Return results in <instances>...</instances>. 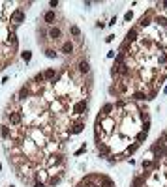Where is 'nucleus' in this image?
Wrapping results in <instances>:
<instances>
[{
	"instance_id": "obj_30",
	"label": "nucleus",
	"mask_w": 167,
	"mask_h": 187,
	"mask_svg": "<svg viewBox=\"0 0 167 187\" xmlns=\"http://www.w3.org/2000/svg\"><path fill=\"white\" fill-rule=\"evenodd\" d=\"M148 129H150V120H147L145 125H143V131H147V133H148Z\"/></svg>"
},
{
	"instance_id": "obj_18",
	"label": "nucleus",
	"mask_w": 167,
	"mask_h": 187,
	"mask_svg": "<svg viewBox=\"0 0 167 187\" xmlns=\"http://www.w3.org/2000/svg\"><path fill=\"white\" fill-rule=\"evenodd\" d=\"M158 64H160V66L167 64V51H161V53L158 54Z\"/></svg>"
},
{
	"instance_id": "obj_21",
	"label": "nucleus",
	"mask_w": 167,
	"mask_h": 187,
	"mask_svg": "<svg viewBox=\"0 0 167 187\" xmlns=\"http://www.w3.org/2000/svg\"><path fill=\"white\" fill-rule=\"evenodd\" d=\"M154 22H156V25H160V26H163V28H167V19L165 17H156Z\"/></svg>"
},
{
	"instance_id": "obj_14",
	"label": "nucleus",
	"mask_w": 167,
	"mask_h": 187,
	"mask_svg": "<svg viewBox=\"0 0 167 187\" xmlns=\"http://www.w3.org/2000/svg\"><path fill=\"white\" fill-rule=\"evenodd\" d=\"M124 58H126V53H118L115 56V66H122L124 64Z\"/></svg>"
},
{
	"instance_id": "obj_35",
	"label": "nucleus",
	"mask_w": 167,
	"mask_h": 187,
	"mask_svg": "<svg viewBox=\"0 0 167 187\" xmlns=\"http://www.w3.org/2000/svg\"><path fill=\"white\" fill-rule=\"evenodd\" d=\"M160 6H163V8H165V10H167V0H165V2H161V4H160Z\"/></svg>"
},
{
	"instance_id": "obj_36",
	"label": "nucleus",
	"mask_w": 167,
	"mask_h": 187,
	"mask_svg": "<svg viewBox=\"0 0 167 187\" xmlns=\"http://www.w3.org/2000/svg\"><path fill=\"white\" fill-rule=\"evenodd\" d=\"M163 94H167V86H165V88H163Z\"/></svg>"
},
{
	"instance_id": "obj_37",
	"label": "nucleus",
	"mask_w": 167,
	"mask_h": 187,
	"mask_svg": "<svg viewBox=\"0 0 167 187\" xmlns=\"http://www.w3.org/2000/svg\"><path fill=\"white\" fill-rule=\"evenodd\" d=\"M132 187H135V185H132Z\"/></svg>"
},
{
	"instance_id": "obj_27",
	"label": "nucleus",
	"mask_w": 167,
	"mask_h": 187,
	"mask_svg": "<svg viewBox=\"0 0 167 187\" xmlns=\"http://www.w3.org/2000/svg\"><path fill=\"white\" fill-rule=\"evenodd\" d=\"M111 77L113 79H118V66H113L111 67Z\"/></svg>"
},
{
	"instance_id": "obj_17",
	"label": "nucleus",
	"mask_w": 167,
	"mask_h": 187,
	"mask_svg": "<svg viewBox=\"0 0 167 187\" xmlns=\"http://www.w3.org/2000/svg\"><path fill=\"white\" fill-rule=\"evenodd\" d=\"M132 185H135V187H145V178H143V176H135Z\"/></svg>"
},
{
	"instance_id": "obj_13",
	"label": "nucleus",
	"mask_w": 167,
	"mask_h": 187,
	"mask_svg": "<svg viewBox=\"0 0 167 187\" xmlns=\"http://www.w3.org/2000/svg\"><path fill=\"white\" fill-rule=\"evenodd\" d=\"M60 180H62V174L51 176V178H49V181H47V187H55V185H58V183H60Z\"/></svg>"
},
{
	"instance_id": "obj_15",
	"label": "nucleus",
	"mask_w": 167,
	"mask_h": 187,
	"mask_svg": "<svg viewBox=\"0 0 167 187\" xmlns=\"http://www.w3.org/2000/svg\"><path fill=\"white\" fill-rule=\"evenodd\" d=\"M147 26H150V17H141L137 28H147Z\"/></svg>"
},
{
	"instance_id": "obj_33",
	"label": "nucleus",
	"mask_w": 167,
	"mask_h": 187,
	"mask_svg": "<svg viewBox=\"0 0 167 187\" xmlns=\"http://www.w3.org/2000/svg\"><path fill=\"white\" fill-rule=\"evenodd\" d=\"M49 6H51V8H56V6H58V0H51Z\"/></svg>"
},
{
	"instance_id": "obj_11",
	"label": "nucleus",
	"mask_w": 167,
	"mask_h": 187,
	"mask_svg": "<svg viewBox=\"0 0 167 187\" xmlns=\"http://www.w3.org/2000/svg\"><path fill=\"white\" fill-rule=\"evenodd\" d=\"M128 75H130V66L128 64L118 66V77H128Z\"/></svg>"
},
{
	"instance_id": "obj_16",
	"label": "nucleus",
	"mask_w": 167,
	"mask_h": 187,
	"mask_svg": "<svg viewBox=\"0 0 167 187\" xmlns=\"http://www.w3.org/2000/svg\"><path fill=\"white\" fill-rule=\"evenodd\" d=\"M132 99H135V101H147V94L145 92H135Z\"/></svg>"
},
{
	"instance_id": "obj_10",
	"label": "nucleus",
	"mask_w": 167,
	"mask_h": 187,
	"mask_svg": "<svg viewBox=\"0 0 167 187\" xmlns=\"http://www.w3.org/2000/svg\"><path fill=\"white\" fill-rule=\"evenodd\" d=\"M55 19H56V13H55V10L47 11V13L43 15V21L47 22V25H53V22H55Z\"/></svg>"
},
{
	"instance_id": "obj_12",
	"label": "nucleus",
	"mask_w": 167,
	"mask_h": 187,
	"mask_svg": "<svg viewBox=\"0 0 167 187\" xmlns=\"http://www.w3.org/2000/svg\"><path fill=\"white\" fill-rule=\"evenodd\" d=\"M115 107L111 105V103H107V105H103V109H102V114H100V118L103 120V118H107V116L111 114V110H113Z\"/></svg>"
},
{
	"instance_id": "obj_31",
	"label": "nucleus",
	"mask_w": 167,
	"mask_h": 187,
	"mask_svg": "<svg viewBox=\"0 0 167 187\" xmlns=\"http://www.w3.org/2000/svg\"><path fill=\"white\" fill-rule=\"evenodd\" d=\"M85 150H86V146H81V148L75 152V155H81V153H85Z\"/></svg>"
},
{
	"instance_id": "obj_3",
	"label": "nucleus",
	"mask_w": 167,
	"mask_h": 187,
	"mask_svg": "<svg viewBox=\"0 0 167 187\" xmlns=\"http://www.w3.org/2000/svg\"><path fill=\"white\" fill-rule=\"evenodd\" d=\"M60 38H62V30H60L58 26H51V28H49V39L58 41Z\"/></svg>"
},
{
	"instance_id": "obj_34",
	"label": "nucleus",
	"mask_w": 167,
	"mask_h": 187,
	"mask_svg": "<svg viewBox=\"0 0 167 187\" xmlns=\"http://www.w3.org/2000/svg\"><path fill=\"white\" fill-rule=\"evenodd\" d=\"M132 17H133V15H132V11H128V13L124 15V19H126V21H132Z\"/></svg>"
},
{
	"instance_id": "obj_32",
	"label": "nucleus",
	"mask_w": 167,
	"mask_h": 187,
	"mask_svg": "<svg viewBox=\"0 0 167 187\" xmlns=\"http://www.w3.org/2000/svg\"><path fill=\"white\" fill-rule=\"evenodd\" d=\"M32 187H47V185H45V183H43V181H36V183H34V185H32Z\"/></svg>"
},
{
	"instance_id": "obj_7",
	"label": "nucleus",
	"mask_w": 167,
	"mask_h": 187,
	"mask_svg": "<svg viewBox=\"0 0 167 187\" xmlns=\"http://www.w3.org/2000/svg\"><path fill=\"white\" fill-rule=\"evenodd\" d=\"M77 69H79V73H81V75H86V73L90 71V64H88L86 60H81L79 66H77Z\"/></svg>"
},
{
	"instance_id": "obj_22",
	"label": "nucleus",
	"mask_w": 167,
	"mask_h": 187,
	"mask_svg": "<svg viewBox=\"0 0 167 187\" xmlns=\"http://www.w3.org/2000/svg\"><path fill=\"white\" fill-rule=\"evenodd\" d=\"M69 34L73 36V38H79V36H81V30H79V26H75V25H73V26H69Z\"/></svg>"
},
{
	"instance_id": "obj_1",
	"label": "nucleus",
	"mask_w": 167,
	"mask_h": 187,
	"mask_svg": "<svg viewBox=\"0 0 167 187\" xmlns=\"http://www.w3.org/2000/svg\"><path fill=\"white\" fill-rule=\"evenodd\" d=\"M10 22H11L13 26H19L21 22H25V11H23V10H15L10 15Z\"/></svg>"
},
{
	"instance_id": "obj_28",
	"label": "nucleus",
	"mask_w": 167,
	"mask_h": 187,
	"mask_svg": "<svg viewBox=\"0 0 167 187\" xmlns=\"http://www.w3.org/2000/svg\"><path fill=\"white\" fill-rule=\"evenodd\" d=\"M109 94H113V96H118V88H116V84H113V86L109 88Z\"/></svg>"
},
{
	"instance_id": "obj_8",
	"label": "nucleus",
	"mask_w": 167,
	"mask_h": 187,
	"mask_svg": "<svg viewBox=\"0 0 167 187\" xmlns=\"http://www.w3.org/2000/svg\"><path fill=\"white\" fill-rule=\"evenodd\" d=\"M109 153H111V148H109V146H105L103 142L98 144V155H100V157H109Z\"/></svg>"
},
{
	"instance_id": "obj_19",
	"label": "nucleus",
	"mask_w": 167,
	"mask_h": 187,
	"mask_svg": "<svg viewBox=\"0 0 167 187\" xmlns=\"http://www.w3.org/2000/svg\"><path fill=\"white\" fill-rule=\"evenodd\" d=\"M139 146H141V144H139V142H133V144H132V146H128V148H126V153H128V155H132V153H135V152H137V148H139Z\"/></svg>"
},
{
	"instance_id": "obj_26",
	"label": "nucleus",
	"mask_w": 167,
	"mask_h": 187,
	"mask_svg": "<svg viewBox=\"0 0 167 187\" xmlns=\"http://www.w3.org/2000/svg\"><path fill=\"white\" fill-rule=\"evenodd\" d=\"M21 58L25 60V62H30V58H32V53H30V51H25V53L21 54Z\"/></svg>"
},
{
	"instance_id": "obj_20",
	"label": "nucleus",
	"mask_w": 167,
	"mask_h": 187,
	"mask_svg": "<svg viewBox=\"0 0 167 187\" xmlns=\"http://www.w3.org/2000/svg\"><path fill=\"white\" fill-rule=\"evenodd\" d=\"M0 133H2V137H4V138L11 137V129H10L8 125H2V127H0Z\"/></svg>"
},
{
	"instance_id": "obj_6",
	"label": "nucleus",
	"mask_w": 167,
	"mask_h": 187,
	"mask_svg": "<svg viewBox=\"0 0 167 187\" xmlns=\"http://www.w3.org/2000/svg\"><path fill=\"white\" fill-rule=\"evenodd\" d=\"M19 99H23V101H27L28 97H32V94H30V90H28V86H23L21 90H19Z\"/></svg>"
},
{
	"instance_id": "obj_29",
	"label": "nucleus",
	"mask_w": 167,
	"mask_h": 187,
	"mask_svg": "<svg viewBox=\"0 0 167 187\" xmlns=\"http://www.w3.org/2000/svg\"><path fill=\"white\" fill-rule=\"evenodd\" d=\"M160 140H161V142H163V144H167V131H163V133H161V137H160Z\"/></svg>"
},
{
	"instance_id": "obj_25",
	"label": "nucleus",
	"mask_w": 167,
	"mask_h": 187,
	"mask_svg": "<svg viewBox=\"0 0 167 187\" xmlns=\"http://www.w3.org/2000/svg\"><path fill=\"white\" fill-rule=\"evenodd\" d=\"M45 56H47V58H56L55 49H45Z\"/></svg>"
},
{
	"instance_id": "obj_23",
	"label": "nucleus",
	"mask_w": 167,
	"mask_h": 187,
	"mask_svg": "<svg viewBox=\"0 0 167 187\" xmlns=\"http://www.w3.org/2000/svg\"><path fill=\"white\" fill-rule=\"evenodd\" d=\"M147 135H148L147 131H143V129H141V131L137 133V142L141 144V142H143V140H145V138H147Z\"/></svg>"
},
{
	"instance_id": "obj_24",
	"label": "nucleus",
	"mask_w": 167,
	"mask_h": 187,
	"mask_svg": "<svg viewBox=\"0 0 167 187\" xmlns=\"http://www.w3.org/2000/svg\"><path fill=\"white\" fill-rule=\"evenodd\" d=\"M43 81H45V75H43V73H38V75L34 77V81H32V82H36V84H40V82H43Z\"/></svg>"
},
{
	"instance_id": "obj_9",
	"label": "nucleus",
	"mask_w": 167,
	"mask_h": 187,
	"mask_svg": "<svg viewBox=\"0 0 167 187\" xmlns=\"http://www.w3.org/2000/svg\"><path fill=\"white\" fill-rule=\"evenodd\" d=\"M83 127H85V124H83V122H75L73 125H71V129H69L68 133H69V135H79V133L83 131Z\"/></svg>"
},
{
	"instance_id": "obj_4",
	"label": "nucleus",
	"mask_w": 167,
	"mask_h": 187,
	"mask_svg": "<svg viewBox=\"0 0 167 187\" xmlns=\"http://www.w3.org/2000/svg\"><path fill=\"white\" fill-rule=\"evenodd\" d=\"M60 51H62L64 54H73V43H71L69 39H66V41L62 43V47H60Z\"/></svg>"
},
{
	"instance_id": "obj_2",
	"label": "nucleus",
	"mask_w": 167,
	"mask_h": 187,
	"mask_svg": "<svg viewBox=\"0 0 167 187\" xmlns=\"http://www.w3.org/2000/svg\"><path fill=\"white\" fill-rule=\"evenodd\" d=\"M8 118H10V124H11V125H19V124L23 122V112H21V110L10 112V114H8Z\"/></svg>"
},
{
	"instance_id": "obj_5",
	"label": "nucleus",
	"mask_w": 167,
	"mask_h": 187,
	"mask_svg": "<svg viewBox=\"0 0 167 187\" xmlns=\"http://www.w3.org/2000/svg\"><path fill=\"white\" fill-rule=\"evenodd\" d=\"M137 32H139V28H137V26H133V28H132V30L128 32V36H126V41H128L130 45L137 41Z\"/></svg>"
}]
</instances>
